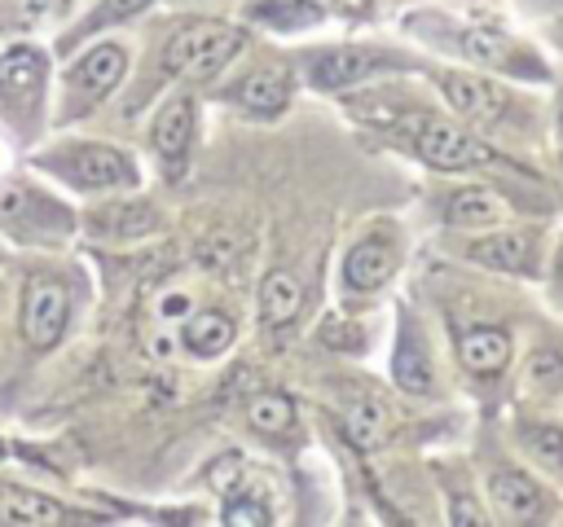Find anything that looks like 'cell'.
<instances>
[{
    "label": "cell",
    "instance_id": "obj_1",
    "mask_svg": "<svg viewBox=\"0 0 563 527\" xmlns=\"http://www.w3.org/2000/svg\"><path fill=\"white\" fill-rule=\"evenodd\" d=\"M35 167L53 171L57 180H66L70 189L97 193V189H136V162L101 141H66L53 145L48 154L35 158Z\"/></svg>",
    "mask_w": 563,
    "mask_h": 527
},
{
    "label": "cell",
    "instance_id": "obj_2",
    "mask_svg": "<svg viewBox=\"0 0 563 527\" xmlns=\"http://www.w3.org/2000/svg\"><path fill=\"white\" fill-rule=\"evenodd\" d=\"M123 70H128V48L123 44H114V40H101V44H92L70 70H66V101H62V123H70V119H79L84 110H92L101 97H110L114 92V83L123 79Z\"/></svg>",
    "mask_w": 563,
    "mask_h": 527
},
{
    "label": "cell",
    "instance_id": "obj_3",
    "mask_svg": "<svg viewBox=\"0 0 563 527\" xmlns=\"http://www.w3.org/2000/svg\"><path fill=\"white\" fill-rule=\"evenodd\" d=\"M413 149H418L422 162H431L440 171H462V167L493 162V149L479 136H471L466 127L449 123V119H422L413 127Z\"/></svg>",
    "mask_w": 563,
    "mask_h": 527
},
{
    "label": "cell",
    "instance_id": "obj_4",
    "mask_svg": "<svg viewBox=\"0 0 563 527\" xmlns=\"http://www.w3.org/2000/svg\"><path fill=\"white\" fill-rule=\"evenodd\" d=\"M0 220L9 228L22 233H40V237H62L70 233V211L62 202H53L48 193H40L26 180H0Z\"/></svg>",
    "mask_w": 563,
    "mask_h": 527
},
{
    "label": "cell",
    "instance_id": "obj_5",
    "mask_svg": "<svg viewBox=\"0 0 563 527\" xmlns=\"http://www.w3.org/2000/svg\"><path fill=\"white\" fill-rule=\"evenodd\" d=\"M66 321H70V294H66V285L53 281V277L26 281V294H22V338L35 351H48L62 338Z\"/></svg>",
    "mask_w": 563,
    "mask_h": 527
},
{
    "label": "cell",
    "instance_id": "obj_6",
    "mask_svg": "<svg viewBox=\"0 0 563 527\" xmlns=\"http://www.w3.org/2000/svg\"><path fill=\"white\" fill-rule=\"evenodd\" d=\"M440 92L449 97V105L475 123V127H493L501 114H506V92L484 79V75H471V70H440Z\"/></svg>",
    "mask_w": 563,
    "mask_h": 527
},
{
    "label": "cell",
    "instance_id": "obj_7",
    "mask_svg": "<svg viewBox=\"0 0 563 527\" xmlns=\"http://www.w3.org/2000/svg\"><path fill=\"white\" fill-rule=\"evenodd\" d=\"M391 66V57L383 48H356V44H343V48H321L308 57V79L317 88H352L361 79H369L374 70Z\"/></svg>",
    "mask_w": 563,
    "mask_h": 527
},
{
    "label": "cell",
    "instance_id": "obj_8",
    "mask_svg": "<svg viewBox=\"0 0 563 527\" xmlns=\"http://www.w3.org/2000/svg\"><path fill=\"white\" fill-rule=\"evenodd\" d=\"M44 70H48V61H44L40 48H31V44L4 48V53H0V97H4V105L22 114V110L40 97Z\"/></svg>",
    "mask_w": 563,
    "mask_h": 527
},
{
    "label": "cell",
    "instance_id": "obj_9",
    "mask_svg": "<svg viewBox=\"0 0 563 527\" xmlns=\"http://www.w3.org/2000/svg\"><path fill=\"white\" fill-rule=\"evenodd\" d=\"M488 505L506 518V523H532V518H541L545 514V492L528 479V474H519V470H497L493 479H488Z\"/></svg>",
    "mask_w": 563,
    "mask_h": 527
},
{
    "label": "cell",
    "instance_id": "obj_10",
    "mask_svg": "<svg viewBox=\"0 0 563 527\" xmlns=\"http://www.w3.org/2000/svg\"><path fill=\"white\" fill-rule=\"evenodd\" d=\"M194 119H198V105H194L189 92H185V97H172V101L158 110V119H154L150 141H154V149L163 154V162H167L172 171H180V162H185V154H189Z\"/></svg>",
    "mask_w": 563,
    "mask_h": 527
},
{
    "label": "cell",
    "instance_id": "obj_11",
    "mask_svg": "<svg viewBox=\"0 0 563 527\" xmlns=\"http://www.w3.org/2000/svg\"><path fill=\"white\" fill-rule=\"evenodd\" d=\"M233 338H238V325H233V316L220 312V307H202V312H189V316L180 321V343H185V351L198 356V360L224 356Z\"/></svg>",
    "mask_w": 563,
    "mask_h": 527
},
{
    "label": "cell",
    "instance_id": "obj_12",
    "mask_svg": "<svg viewBox=\"0 0 563 527\" xmlns=\"http://www.w3.org/2000/svg\"><path fill=\"white\" fill-rule=\"evenodd\" d=\"M396 272V246L383 237H361L343 259V285L347 290H378Z\"/></svg>",
    "mask_w": 563,
    "mask_h": 527
},
{
    "label": "cell",
    "instance_id": "obj_13",
    "mask_svg": "<svg viewBox=\"0 0 563 527\" xmlns=\"http://www.w3.org/2000/svg\"><path fill=\"white\" fill-rule=\"evenodd\" d=\"M457 360L479 373V378H493L510 365V334H501L497 325H471L457 334Z\"/></svg>",
    "mask_w": 563,
    "mask_h": 527
},
{
    "label": "cell",
    "instance_id": "obj_14",
    "mask_svg": "<svg viewBox=\"0 0 563 527\" xmlns=\"http://www.w3.org/2000/svg\"><path fill=\"white\" fill-rule=\"evenodd\" d=\"M246 48V35L238 31V26H229V22H220L207 40H202V48L189 57V66H185V75L180 79H189V83H202V79H216L238 53Z\"/></svg>",
    "mask_w": 563,
    "mask_h": 527
},
{
    "label": "cell",
    "instance_id": "obj_15",
    "mask_svg": "<svg viewBox=\"0 0 563 527\" xmlns=\"http://www.w3.org/2000/svg\"><path fill=\"white\" fill-rule=\"evenodd\" d=\"M299 307H303V285L286 268H273L260 281V321L268 329H282V325H290L299 316Z\"/></svg>",
    "mask_w": 563,
    "mask_h": 527
},
{
    "label": "cell",
    "instance_id": "obj_16",
    "mask_svg": "<svg viewBox=\"0 0 563 527\" xmlns=\"http://www.w3.org/2000/svg\"><path fill=\"white\" fill-rule=\"evenodd\" d=\"M0 518L4 523H35V527H48V523H66V505L35 492V487H0Z\"/></svg>",
    "mask_w": 563,
    "mask_h": 527
},
{
    "label": "cell",
    "instance_id": "obj_17",
    "mask_svg": "<svg viewBox=\"0 0 563 527\" xmlns=\"http://www.w3.org/2000/svg\"><path fill=\"white\" fill-rule=\"evenodd\" d=\"M506 211L510 206L493 189H475V184H466L449 198V224L453 228H493L506 220Z\"/></svg>",
    "mask_w": 563,
    "mask_h": 527
},
{
    "label": "cell",
    "instance_id": "obj_18",
    "mask_svg": "<svg viewBox=\"0 0 563 527\" xmlns=\"http://www.w3.org/2000/svg\"><path fill=\"white\" fill-rule=\"evenodd\" d=\"M242 110H251L255 119H277L290 101V83L282 70H255L251 79H242V88L233 92Z\"/></svg>",
    "mask_w": 563,
    "mask_h": 527
},
{
    "label": "cell",
    "instance_id": "obj_19",
    "mask_svg": "<svg viewBox=\"0 0 563 527\" xmlns=\"http://www.w3.org/2000/svg\"><path fill=\"white\" fill-rule=\"evenodd\" d=\"M471 259L484 264V268H497V272H523L528 259H532V237L519 233V228L479 237V242H471Z\"/></svg>",
    "mask_w": 563,
    "mask_h": 527
},
{
    "label": "cell",
    "instance_id": "obj_20",
    "mask_svg": "<svg viewBox=\"0 0 563 527\" xmlns=\"http://www.w3.org/2000/svg\"><path fill=\"white\" fill-rule=\"evenodd\" d=\"M391 373L405 391L413 395H427L431 391V360H427V347L418 338L413 325H400V343H396V360H391Z\"/></svg>",
    "mask_w": 563,
    "mask_h": 527
},
{
    "label": "cell",
    "instance_id": "obj_21",
    "mask_svg": "<svg viewBox=\"0 0 563 527\" xmlns=\"http://www.w3.org/2000/svg\"><path fill=\"white\" fill-rule=\"evenodd\" d=\"M453 40H457V53H466L471 61H484V66H515V61H519V44L506 40L501 31H488V26H462Z\"/></svg>",
    "mask_w": 563,
    "mask_h": 527
},
{
    "label": "cell",
    "instance_id": "obj_22",
    "mask_svg": "<svg viewBox=\"0 0 563 527\" xmlns=\"http://www.w3.org/2000/svg\"><path fill=\"white\" fill-rule=\"evenodd\" d=\"M246 422L260 435H290L295 430V404L286 395H277V391H264V395H255L246 404Z\"/></svg>",
    "mask_w": 563,
    "mask_h": 527
},
{
    "label": "cell",
    "instance_id": "obj_23",
    "mask_svg": "<svg viewBox=\"0 0 563 527\" xmlns=\"http://www.w3.org/2000/svg\"><path fill=\"white\" fill-rule=\"evenodd\" d=\"M216 26H220V22H194V26H185L180 35H172V44L163 48V61H158V79H176V75H185L189 57L202 48V40H207Z\"/></svg>",
    "mask_w": 563,
    "mask_h": 527
},
{
    "label": "cell",
    "instance_id": "obj_24",
    "mask_svg": "<svg viewBox=\"0 0 563 527\" xmlns=\"http://www.w3.org/2000/svg\"><path fill=\"white\" fill-rule=\"evenodd\" d=\"M519 439H523V448L532 452V461H537V466H545V470H559V474H563V430H559L554 422H528Z\"/></svg>",
    "mask_w": 563,
    "mask_h": 527
},
{
    "label": "cell",
    "instance_id": "obj_25",
    "mask_svg": "<svg viewBox=\"0 0 563 527\" xmlns=\"http://www.w3.org/2000/svg\"><path fill=\"white\" fill-rule=\"evenodd\" d=\"M523 386L537 391V395H554L563 386V351L554 347H537L523 365Z\"/></svg>",
    "mask_w": 563,
    "mask_h": 527
},
{
    "label": "cell",
    "instance_id": "obj_26",
    "mask_svg": "<svg viewBox=\"0 0 563 527\" xmlns=\"http://www.w3.org/2000/svg\"><path fill=\"white\" fill-rule=\"evenodd\" d=\"M158 224V215L154 211H145V206H114V211H101V215H92V228L97 233H110V237H132V233H150Z\"/></svg>",
    "mask_w": 563,
    "mask_h": 527
},
{
    "label": "cell",
    "instance_id": "obj_27",
    "mask_svg": "<svg viewBox=\"0 0 563 527\" xmlns=\"http://www.w3.org/2000/svg\"><path fill=\"white\" fill-rule=\"evenodd\" d=\"M347 430L361 439V444H378L383 430H387V413L378 400H356L352 413H347Z\"/></svg>",
    "mask_w": 563,
    "mask_h": 527
},
{
    "label": "cell",
    "instance_id": "obj_28",
    "mask_svg": "<svg viewBox=\"0 0 563 527\" xmlns=\"http://www.w3.org/2000/svg\"><path fill=\"white\" fill-rule=\"evenodd\" d=\"M242 483H246V461H242L238 452H224V457H216V461L207 466V487H211V492L233 496V492H242Z\"/></svg>",
    "mask_w": 563,
    "mask_h": 527
},
{
    "label": "cell",
    "instance_id": "obj_29",
    "mask_svg": "<svg viewBox=\"0 0 563 527\" xmlns=\"http://www.w3.org/2000/svg\"><path fill=\"white\" fill-rule=\"evenodd\" d=\"M150 0H101L97 9H92V18L75 31V35H88V31H101V26H110V22H123V18H132V13H141Z\"/></svg>",
    "mask_w": 563,
    "mask_h": 527
},
{
    "label": "cell",
    "instance_id": "obj_30",
    "mask_svg": "<svg viewBox=\"0 0 563 527\" xmlns=\"http://www.w3.org/2000/svg\"><path fill=\"white\" fill-rule=\"evenodd\" d=\"M224 501H229V505H224V523H238V527H242V523H246V527L268 523V509H264L255 496H238V492H233V496H224Z\"/></svg>",
    "mask_w": 563,
    "mask_h": 527
},
{
    "label": "cell",
    "instance_id": "obj_31",
    "mask_svg": "<svg viewBox=\"0 0 563 527\" xmlns=\"http://www.w3.org/2000/svg\"><path fill=\"white\" fill-rule=\"evenodd\" d=\"M471 496H453V523H484V509H471Z\"/></svg>",
    "mask_w": 563,
    "mask_h": 527
},
{
    "label": "cell",
    "instance_id": "obj_32",
    "mask_svg": "<svg viewBox=\"0 0 563 527\" xmlns=\"http://www.w3.org/2000/svg\"><path fill=\"white\" fill-rule=\"evenodd\" d=\"M554 136H559V154H563V97H559V110H554Z\"/></svg>",
    "mask_w": 563,
    "mask_h": 527
},
{
    "label": "cell",
    "instance_id": "obj_33",
    "mask_svg": "<svg viewBox=\"0 0 563 527\" xmlns=\"http://www.w3.org/2000/svg\"><path fill=\"white\" fill-rule=\"evenodd\" d=\"M554 281L563 285V246H559V255H554Z\"/></svg>",
    "mask_w": 563,
    "mask_h": 527
}]
</instances>
